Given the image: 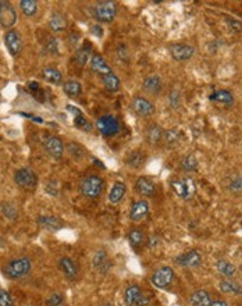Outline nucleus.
Segmentation results:
<instances>
[{
  "instance_id": "obj_7",
  "label": "nucleus",
  "mask_w": 242,
  "mask_h": 306,
  "mask_svg": "<svg viewBox=\"0 0 242 306\" xmlns=\"http://www.w3.org/2000/svg\"><path fill=\"white\" fill-rule=\"evenodd\" d=\"M173 280H174V270L170 266H161L153 273L152 278H150L152 284L160 289L167 288L173 283Z\"/></svg>"
},
{
  "instance_id": "obj_55",
  "label": "nucleus",
  "mask_w": 242,
  "mask_h": 306,
  "mask_svg": "<svg viewBox=\"0 0 242 306\" xmlns=\"http://www.w3.org/2000/svg\"><path fill=\"white\" fill-rule=\"evenodd\" d=\"M94 162H95L96 166H99V167H102V169H105V166H103V164H102V162H100V160H97V159H95V160H94Z\"/></svg>"
},
{
  "instance_id": "obj_14",
  "label": "nucleus",
  "mask_w": 242,
  "mask_h": 306,
  "mask_svg": "<svg viewBox=\"0 0 242 306\" xmlns=\"http://www.w3.org/2000/svg\"><path fill=\"white\" fill-rule=\"evenodd\" d=\"M59 267L68 280H77L80 275V266L71 257H62L59 260Z\"/></svg>"
},
{
  "instance_id": "obj_33",
  "label": "nucleus",
  "mask_w": 242,
  "mask_h": 306,
  "mask_svg": "<svg viewBox=\"0 0 242 306\" xmlns=\"http://www.w3.org/2000/svg\"><path fill=\"white\" fill-rule=\"evenodd\" d=\"M102 82L105 85V88L109 92H117L120 89V80L117 77L116 74L110 72V74H106V75H102Z\"/></svg>"
},
{
  "instance_id": "obj_5",
  "label": "nucleus",
  "mask_w": 242,
  "mask_h": 306,
  "mask_svg": "<svg viewBox=\"0 0 242 306\" xmlns=\"http://www.w3.org/2000/svg\"><path fill=\"white\" fill-rule=\"evenodd\" d=\"M124 301L127 306H149L150 301L137 284H129L124 289Z\"/></svg>"
},
{
  "instance_id": "obj_25",
  "label": "nucleus",
  "mask_w": 242,
  "mask_h": 306,
  "mask_svg": "<svg viewBox=\"0 0 242 306\" xmlns=\"http://www.w3.org/2000/svg\"><path fill=\"white\" fill-rule=\"evenodd\" d=\"M49 28L54 32H62L67 28V18L62 13H53L49 18Z\"/></svg>"
},
{
  "instance_id": "obj_15",
  "label": "nucleus",
  "mask_w": 242,
  "mask_h": 306,
  "mask_svg": "<svg viewBox=\"0 0 242 306\" xmlns=\"http://www.w3.org/2000/svg\"><path fill=\"white\" fill-rule=\"evenodd\" d=\"M176 262L182 267H198L202 263V255L198 251L192 249L188 252H184L176 257Z\"/></svg>"
},
{
  "instance_id": "obj_34",
  "label": "nucleus",
  "mask_w": 242,
  "mask_h": 306,
  "mask_svg": "<svg viewBox=\"0 0 242 306\" xmlns=\"http://www.w3.org/2000/svg\"><path fill=\"white\" fill-rule=\"evenodd\" d=\"M179 166L184 171L187 173H192V171H196L198 170V159L194 156V154H185L181 162H179Z\"/></svg>"
},
{
  "instance_id": "obj_53",
  "label": "nucleus",
  "mask_w": 242,
  "mask_h": 306,
  "mask_svg": "<svg viewBox=\"0 0 242 306\" xmlns=\"http://www.w3.org/2000/svg\"><path fill=\"white\" fill-rule=\"evenodd\" d=\"M67 110H68V112H71V113H74V114H75V116H78V114H81V110H80V109H77V107H74V106H67Z\"/></svg>"
},
{
  "instance_id": "obj_11",
  "label": "nucleus",
  "mask_w": 242,
  "mask_h": 306,
  "mask_svg": "<svg viewBox=\"0 0 242 306\" xmlns=\"http://www.w3.org/2000/svg\"><path fill=\"white\" fill-rule=\"evenodd\" d=\"M131 109L141 117H149L155 113V104L144 96H137L131 102Z\"/></svg>"
},
{
  "instance_id": "obj_21",
  "label": "nucleus",
  "mask_w": 242,
  "mask_h": 306,
  "mask_svg": "<svg viewBox=\"0 0 242 306\" xmlns=\"http://www.w3.org/2000/svg\"><path fill=\"white\" fill-rule=\"evenodd\" d=\"M190 304L191 306H210V294L208 291H205V289H198V291L191 294Z\"/></svg>"
},
{
  "instance_id": "obj_32",
  "label": "nucleus",
  "mask_w": 242,
  "mask_h": 306,
  "mask_svg": "<svg viewBox=\"0 0 242 306\" xmlns=\"http://www.w3.org/2000/svg\"><path fill=\"white\" fill-rule=\"evenodd\" d=\"M128 242L132 248L139 249L141 246H144V244L146 242V237L141 231V230H131L128 233Z\"/></svg>"
},
{
  "instance_id": "obj_52",
  "label": "nucleus",
  "mask_w": 242,
  "mask_h": 306,
  "mask_svg": "<svg viewBox=\"0 0 242 306\" xmlns=\"http://www.w3.org/2000/svg\"><path fill=\"white\" fill-rule=\"evenodd\" d=\"M78 38H80V36H78L77 34H71V35H70V43H71V46H75V43L78 42Z\"/></svg>"
},
{
  "instance_id": "obj_4",
  "label": "nucleus",
  "mask_w": 242,
  "mask_h": 306,
  "mask_svg": "<svg viewBox=\"0 0 242 306\" xmlns=\"http://www.w3.org/2000/svg\"><path fill=\"white\" fill-rule=\"evenodd\" d=\"M117 14V4L116 1L110 0H103L96 3L94 7V16L97 21L100 22H112L114 20Z\"/></svg>"
},
{
  "instance_id": "obj_12",
  "label": "nucleus",
  "mask_w": 242,
  "mask_h": 306,
  "mask_svg": "<svg viewBox=\"0 0 242 306\" xmlns=\"http://www.w3.org/2000/svg\"><path fill=\"white\" fill-rule=\"evenodd\" d=\"M4 43H6V48H7V51H9L11 56H17L21 51V36H20V34L16 30H10L6 32V35H4Z\"/></svg>"
},
{
  "instance_id": "obj_44",
  "label": "nucleus",
  "mask_w": 242,
  "mask_h": 306,
  "mask_svg": "<svg viewBox=\"0 0 242 306\" xmlns=\"http://www.w3.org/2000/svg\"><path fill=\"white\" fill-rule=\"evenodd\" d=\"M0 306H14L13 298L6 289H0Z\"/></svg>"
},
{
  "instance_id": "obj_8",
  "label": "nucleus",
  "mask_w": 242,
  "mask_h": 306,
  "mask_svg": "<svg viewBox=\"0 0 242 306\" xmlns=\"http://www.w3.org/2000/svg\"><path fill=\"white\" fill-rule=\"evenodd\" d=\"M96 127L105 136H113L120 131V122L114 116H103L96 121Z\"/></svg>"
},
{
  "instance_id": "obj_50",
  "label": "nucleus",
  "mask_w": 242,
  "mask_h": 306,
  "mask_svg": "<svg viewBox=\"0 0 242 306\" xmlns=\"http://www.w3.org/2000/svg\"><path fill=\"white\" fill-rule=\"evenodd\" d=\"M91 31H92V34H94L95 36H97V38H102V36H103V30H102L100 25H94Z\"/></svg>"
},
{
  "instance_id": "obj_26",
  "label": "nucleus",
  "mask_w": 242,
  "mask_h": 306,
  "mask_svg": "<svg viewBox=\"0 0 242 306\" xmlns=\"http://www.w3.org/2000/svg\"><path fill=\"white\" fill-rule=\"evenodd\" d=\"M91 53H92V46L86 42L75 53V63L80 67H84L85 64L91 60Z\"/></svg>"
},
{
  "instance_id": "obj_39",
  "label": "nucleus",
  "mask_w": 242,
  "mask_h": 306,
  "mask_svg": "<svg viewBox=\"0 0 242 306\" xmlns=\"http://www.w3.org/2000/svg\"><path fill=\"white\" fill-rule=\"evenodd\" d=\"M67 152L70 153L73 156L74 159H81L85 154L84 148L77 142H70L67 143Z\"/></svg>"
},
{
  "instance_id": "obj_47",
  "label": "nucleus",
  "mask_w": 242,
  "mask_h": 306,
  "mask_svg": "<svg viewBox=\"0 0 242 306\" xmlns=\"http://www.w3.org/2000/svg\"><path fill=\"white\" fill-rule=\"evenodd\" d=\"M46 51H49V53H52V54H54V53H57V51H59V48H57V41L54 39V38H48V42H46Z\"/></svg>"
},
{
  "instance_id": "obj_6",
  "label": "nucleus",
  "mask_w": 242,
  "mask_h": 306,
  "mask_svg": "<svg viewBox=\"0 0 242 306\" xmlns=\"http://www.w3.org/2000/svg\"><path fill=\"white\" fill-rule=\"evenodd\" d=\"M14 180L18 187L25 191H33L38 185V177L31 169H20L14 174Z\"/></svg>"
},
{
  "instance_id": "obj_23",
  "label": "nucleus",
  "mask_w": 242,
  "mask_h": 306,
  "mask_svg": "<svg viewBox=\"0 0 242 306\" xmlns=\"http://www.w3.org/2000/svg\"><path fill=\"white\" fill-rule=\"evenodd\" d=\"M163 135H164L163 128L158 124H152V125H149L146 131V141L155 146V145H159L163 141Z\"/></svg>"
},
{
  "instance_id": "obj_10",
  "label": "nucleus",
  "mask_w": 242,
  "mask_h": 306,
  "mask_svg": "<svg viewBox=\"0 0 242 306\" xmlns=\"http://www.w3.org/2000/svg\"><path fill=\"white\" fill-rule=\"evenodd\" d=\"M17 21V13L11 6L10 1H0V25L3 28H11Z\"/></svg>"
},
{
  "instance_id": "obj_40",
  "label": "nucleus",
  "mask_w": 242,
  "mask_h": 306,
  "mask_svg": "<svg viewBox=\"0 0 242 306\" xmlns=\"http://www.w3.org/2000/svg\"><path fill=\"white\" fill-rule=\"evenodd\" d=\"M228 189L232 194H242V174H238L228 183Z\"/></svg>"
},
{
  "instance_id": "obj_24",
  "label": "nucleus",
  "mask_w": 242,
  "mask_h": 306,
  "mask_svg": "<svg viewBox=\"0 0 242 306\" xmlns=\"http://www.w3.org/2000/svg\"><path fill=\"white\" fill-rule=\"evenodd\" d=\"M209 101L223 103L226 106H232V103H234V95L230 91H227V89H220V91H214L211 95H209Z\"/></svg>"
},
{
  "instance_id": "obj_37",
  "label": "nucleus",
  "mask_w": 242,
  "mask_h": 306,
  "mask_svg": "<svg viewBox=\"0 0 242 306\" xmlns=\"http://www.w3.org/2000/svg\"><path fill=\"white\" fill-rule=\"evenodd\" d=\"M20 7L22 13L28 17H32L36 11H38V3L35 0H21L20 1Z\"/></svg>"
},
{
  "instance_id": "obj_28",
  "label": "nucleus",
  "mask_w": 242,
  "mask_h": 306,
  "mask_svg": "<svg viewBox=\"0 0 242 306\" xmlns=\"http://www.w3.org/2000/svg\"><path fill=\"white\" fill-rule=\"evenodd\" d=\"M126 192H127L126 184L121 183V181H117V183H114L112 191H110V194H109V202H110V204H118V202L124 198Z\"/></svg>"
},
{
  "instance_id": "obj_9",
  "label": "nucleus",
  "mask_w": 242,
  "mask_h": 306,
  "mask_svg": "<svg viewBox=\"0 0 242 306\" xmlns=\"http://www.w3.org/2000/svg\"><path fill=\"white\" fill-rule=\"evenodd\" d=\"M43 148L49 156L53 159H60L64 153V145L62 139H59L54 135H45L43 138Z\"/></svg>"
},
{
  "instance_id": "obj_17",
  "label": "nucleus",
  "mask_w": 242,
  "mask_h": 306,
  "mask_svg": "<svg viewBox=\"0 0 242 306\" xmlns=\"http://www.w3.org/2000/svg\"><path fill=\"white\" fill-rule=\"evenodd\" d=\"M135 189H137L138 194L149 198V196L156 195V184L149 177H139L135 184Z\"/></svg>"
},
{
  "instance_id": "obj_31",
  "label": "nucleus",
  "mask_w": 242,
  "mask_h": 306,
  "mask_svg": "<svg viewBox=\"0 0 242 306\" xmlns=\"http://www.w3.org/2000/svg\"><path fill=\"white\" fill-rule=\"evenodd\" d=\"M42 78L46 82L56 84V85L63 81V75H62V72L59 71L57 68H53V67H45V68H43Z\"/></svg>"
},
{
  "instance_id": "obj_49",
  "label": "nucleus",
  "mask_w": 242,
  "mask_h": 306,
  "mask_svg": "<svg viewBox=\"0 0 242 306\" xmlns=\"http://www.w3.org/2000/svg\"><path fill=\"white\" fill-rule=\"evenodd\" d=\"M28 89L32 92V95H35L36 92L41 91V86H39V84L38 82H28Z\"/></svg>"
},
{
  "instance_id": "obj_19",
  "label": "nucleus",
  "mask_w": 242,
  "mask_h": 306,
  "mask_svg": "<svg viewBox=\"0 0 242 306\" xmlns=\"http://www.w3.org/2000/svg\"><path fill=\"white\" fill-rule=\"evenodd\" d=\"M92 265L96 272H99L100 274H106L112 267V262L105 251H97L92 259Z\"/></svg>"
},
{
  "instance_id": "obj_27",
  "label": "nucleus",
  "mask_w": 242,
  "mask_h": 306,
  "mask_svg": "<svg viewBox=\"0 0 242 306\" xmlns=\"http://www.w3.org/2000/svg\"><path fill=\"white\" fill-rule=\"evenodd\" d=\"M219 288H220L221 292H224V294H234V295L242 294V284L237 283V281H232L230 278L220 281Z\"/></svg>"
},
{
  "instance_id": "obj_42",
  "label": "nucleus",
  "mask_w": 242,
  "mask_h": 306,
  "mask_svg": "<svg viewBox=\"0 0 242 306\" xmlns=\"http://www.w3.org/2000/svg\"><path fill=\"white\" fill-rule=\"evenodd\" d=\"M116 56L118 60L124 61V63L129 60V51H128V48H127L126 45H118L117 46Z\"/></svg>"
},
{
  "instance_id": "obj_22",
  "label": "nucleus",
  "mask_w": 242,
  "mask_h": 306,
  "mask_svg": "<svg viewBox=\"0 0 242 306\" xmlns=\"http://www.w3.org/2000/svg\"><path fill=\"white\" fill-rule=\"evenodd\" d=\"M144 89L150 95H159L163 89V84L159 75H149L144 80Z\"/></svg>"
},
{
  "instance_id": "obj_43",
  "label": "nucleus",
  "mask_w": 242,
  "mask_h": 306,
  "mask_svg": "<svg viewBox=\"0 0 242 306\" xmlns=\"http://www.w3.org/2000/svg\"><path fill=\"white\" fill-rule=\"evenodd\" d=\"M169 101L170 106H171L173 109H178L179 106H181V95H179L178 89H173V91L170 92Z\"/></svg>"
},
{
  "instance_id": "obj_46",
  "label": "nucleus",
  "mask_w": 242,
  "mask_h": 306,
  "mask_svg": "<svg viewBox=\"0 0 242 306\" xmlns=\"http://www.w3.org/2000/svg\"><path fill=\"white\" fill-rule=\"evenodd\" d=\"M227 21V25H228V28L234 32H242V22L241 21L235 20V18H231V17H227L226 18Z\"/></svg>"
},
{
  "instance_id": "obj_2",
  "label": "nucleus",
  "mask_w": 242,
  "mask_h": 306,
  "mask_svg": "<svg viewBox=\"0 0 242 306\" xmlns=\"http://www.w3.org/2000/svg\"><path fill=\"white\" fill-rule=\"evenodd\" d=\"M31 270V260L28 257H18L9 262L7 265L3 267V273L7 275L9 278L17 280L21 278L30 273Z\"/></svg>"
},
{
  "instance_id": "obj_36",
  "label": "nucleus",
  "mask_w": 242,
  "mask_h": 306,
  "mask_svg": "<svg viewBox=\"0 0 242 306\" xmlns=\"http://www.w3.org/2000/svg\"><path fill=\"white\" fill-rule=\"evenodd\" d=\"M63 91L65 92V95L71 96V98H75V96H80L81 92H82V86L78 81H67L63 85Z\"/></svg>"
},
{
  "instance_id": "obj_16",
  "label": "nucleus",
  "mask_w": 242,
  "mask_h": 306,
  "mask_svg": "<svg viewBox=\"0 0 242 306\" xmlns=\"http://www.w3.org/2000/svg\"><path fill=\"white\" fill-rule=\"evenodd\" d=\"M149 213V204L145 199H139L137 202H134L131 206V212H129V219L134 223L142 221Z\"/></svg>"
},
{
  "instance_id": "obj_29",
  "label": "nucleus",
  "mask_w": 242,
  "mask_h": 306,
  "mask_svg": "<svg viewBox=\"0 0 242 306\" xmlns=\"http://www.w3.org/2000/svg\"><path fill=\"white\" fill-rule=\"evenodd\" d=\"M216 269H217V272H219L221 275H224L226 278H232L234 275L237 274V267L232 265V263H230L228 260H224V259L217 260Z\"/></svg>"
},
{
  "instance_id": "obj_48",
  "label": "nucleus",
  "mask_w": 242,
  "mask_h": 306,
  "mask_svg": "<svg viewBox=\"0 0 242 306\" xmlns=\"http://www.w3.org/2000/svg\"><path fill=\"white\" fill-rule=\"evenodd\" d=\"M46 192L50 196H57V194H59V185H57V183L50 181V183L46 184Z\"/></svg>"
},
{
  "instance_id": "obj_20",
  "label": "nucleus",
  "mask_w": 242,
  "mask_h": 306,
  "mask_svg": "<svg viewBox=\"0 0 242 306\" xmlns=\"http://www.w3.org/2000/svg\"><path fill=\"white\" fill-rule=\"evenodd\" d=\"M89 67L91 70L96 74H100V75H106V74H110L112 72V68L105 61V59L100 56V54H94L89 60Z\"/></svg>"
},
{
  "instance_id": "obj_35",
  "label": "nucleus",
  "mask_w": 242,
  "mask_h": 306,
  "mask_svg": "<svg viewBox=\"0 0 242 306\" xmlns=\"http://www.w3.org/2000/svg\"><path fill=\"white\" fill-rule=\"evenodd\" d=\"M179 138H181V133H179L177 128L166 130V131H164V135H163V141L166 142L167 146H176V145L178 143Z\"/></svg>"
},
{
  "instance_id": "obj_51",
  "label": "nucleus",
  "mask_w": 242,
  "mask_h": 306,
  "mask_svg": "<svg viewBox=\"0 0 242 306\" xmlns=\"http://www.w3.org/2000/svg\"><path fill=\"white\" fill-rule=\"evenodd\" d=\"M210 306H228V304L226 301H221V299H216V301H211Z\"/></svg>"
},
{
  "instance_id": "obj_38",
  "label": "nucleus",
  "mask_w": 242,
  "mask_h": 306,
  "mask_svg": "<svg viewBox=\"0 0 242 306\" xmlns=\"http://www.w3.org/2000/svg\"><path fill=\"white\" fill-rule=\"evenodd\" d=\"M74 125H75L77 128H80V130L85 131V133L92 131V124L85 119V116L82 114V113H81V114H78V116H75V119H74Z\"/></svg>"
},
{
  "instance_id": "obj_41",
  "label": "nucleus",
  "mask_w": 242,
  "mask_h": 306,
  "mask_svg": "<svg viewBox=\"0 0 242 306\" xmlns=\"http://www.w3.org/2000/svg\"><path fill=\"white\" fill-rule=\"evenodd\" d=\"M1 212L3 214L7 217V219H11V220H16L17 219V209L13 206L11 204H7V202H3L1 204Z\"/></svg>"
},
{
  "instance_id": "obj_1",
  "label": "nucleus",
  "mask_w": 242,
  "mask_h": 306,
  "mask_svg": "<svg viewBox=\"0 0 242 306\" xmlns=\"http://www.w3.org/2000/svg\"><path fill=\"white\" fill-rule=\"evenodd\" d=\"M170 185H171L173 192L182 201H191V199H194V196L196 194L195 183L192 181V178H190V177L174 178V180H171Z\"/></svg>"
},
{
  "instance_id": "obj_30",
  "label": "nucleus",
  "mask_w": 242,
  "mask_h": 306,
  "mask_svg": "<svg viewBox=\"0 0 242 306\" xmlns=\"http://www.w3.org/2000/svg\"><path fill=\"white\" fill-rule=\"evenodd\" d=\"M145 160H146V156L144 154V152H141V151H134V152H131L127 156L126 159L127 164H128L131 169H141V167L145 164Z\"/></svg>"
},
{
  "instance_id": "obj_13",
  "label": "nucleus",
  "mask_w": 242,
  "mask_h": 306,
  "mask_svg": "<svg viewBox=\"0 0 242 306\" xmlns=\"http://www.w3.org/2000/svg\"><path fill=\"white\" fill-rule=\"evenodd\" d=\"M170 53H171V57L176 61H187L194 56L195 49L185 43H176V45L170 46Z\"/></svg>"
},
{
  "instance_id": "obj_18",
  "label": "nucleus",
  "mask_w": 242,
  "mask_h": 306,
  "mask_svg": "<svg viewBox=\"0 0 242 306\" xmlns=\"http://www.w3.org/2000/svg\"><path fill=\"white\" fill-rule=\"evenodd\" d=\"M38 224L48 231H59L64 227V221L56 216H39L36 219Z\"/></svg>"
},
{
  "instance_id": "obj_54",
  "label": "nucleus",
  "mask_w": 242,
  "mask_h": 306,
  "mask_svg": "<svg viewBox=\"0 0 242 306\" xmlns=\"http://www.w3.org/2000/svg\"><path fill=\"white\" fill-rule=\"evenodd\" d=\"M156 244H158V239H156V237H150V239H149V248L152 249L153 246H156Z\"/></svg>"
},
{
  "instance_id": "obj_45",
  "label": "nucleus",
  "mask_w": 242,
  "mask_h": 306,
  "mask_svg": "<svg viewBox=\"0 0 242 306\" xmlns=\"http://www.w3.org/2000/svg\"><path fill=\"white\" fill-rule=\"evenodd\" d=\"M64 299L63 296L60 295V294H52V295L48 298V301H46V305L48 306H62L63 305Z\"/></svg>"
},
{
  "instance_id": "obj_3",
  "label": "nucleus",
  "mask_w": 242,
  "mask_h": 306,
  "mask_svg": "<svg viewBox=\"0 0 242 306\" xmlns=\"http://www.w3.org/2000/svg\"><path fill=\"white\" fill-rule=\"evenodd\" d=\"M103 187H105L103 180L99 175H88L81 181L80 189H81V194L86 198L97 199L103 192Z\"/></svg>"
}]
</instances>
